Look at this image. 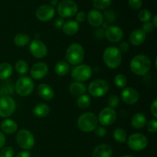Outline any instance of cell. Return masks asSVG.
<instances>
[{
    "instance_id": "cell-28",
    "label": "cell",
    "mask_w": 157,
    "mask_h": 157,
    "mask_svg": "<svg viewBox=\"0 0 157 157\" xmlns=\"http://www.w3.org/2000/svg\"><path fill=\"white\" fill-rule=\"evenodd\" d=\"M70 70V65L65 61H61L55 64V71L58 76H64L68 73Z\"/></svg>"
},
{
    "instance_id": "cell-46",
    "label": "cell",
    "mask_w": 157,
    "mask_h": 157,
    "mask_svg": "<svg viewBox=\"0 0 157 157\" xmlns=\"http://www.w3.org/2000/svg\"><path fill=\"white\" fill-rule=\"evenodd\" d=\"M86 18H87V15H86L85 12H80L76 14V21L78 23H81L83 22V21H84Z\"/></svg>"
},
{
    "instance_id": "cell-31",
    "label": "cell",
    "mask_w": 157,
    "mask_h": 157,
    "mask_svg": "<svg viewBox=\"0 0 157 157\" xmlns=\"http://www.w3.org/2000/svg\"><path fill=\"white\" fill-rule=\"evenodd\" d=\"M77 106L80 109H86L90 106V98L87 94L81 95L77 99Z\"/></svg>"
},
{
    "instance_id": "cell-43",
    "label": "cell",
    "mask_w": 157,
    "mask_h": 157,
    "mask_svg": "<svg viewBox=\"0 0 157 157\" xmlns=\"http://www.w3.org/2000/svg\"><path fill=\"white\" fill-rule=\"evenodd\" d=\"M94 35L98 39H103L104 38H105V31L102 28H99L95 30Z\"/></svg>"
},
{
    "instance_id": "cell-21",
    "label": "cell",
    "mask_w": 157,
    "mask_h": 157,
    "mask_svg": "<svg viewBox=\"0 0 157 157\" xmlns=\"http://www.w3.org/2000/svg\"><path fill=\"white\" fill-rule=\"evenodd\" d=\"M113 155L112 148L107 144H101L94 148L92 157H111Z\"/></svg>"
},
{
    "instance_id": "cell-39",
    "label": "cell",
    "mask_w": 157,
    "mask_h": 157,
    "mask_svg": "<svg viewBox=\"0 0 157 157\" xmlns=\"http://www.w3.org/2000/svg\"><path fill=\"white\" fill-rule=\"evenodd\" d=\"M147 130L150 133H156L157 131V121L156 119L151 120L147 123Z\"/></svg>"
},
{
    "instance_id": "cell-3",
    "label": "cell",
    "mask_w": 157,
    "mask_h": 157,
    "mask_svg": "<svg viewBox=\"0 0 157 157\" xmlns=\"http://www.w3.org/2000/svg\"><path fill=\"white\" fill-rule=\"evenodd\" d=\"M78 127L81 131L89 133L96 129L98 127V118L94 113L86 112L82 113L78 119Z\"/></svg>"
},
{
    "instance_id": "cell-48",
    "label": "cell",
    "mask_w": 157,
    "mask_h": 157,
    "mask_svg": "<svg viewBox=\"0 0 157 157\" xmlns=\"http://www.w3.org/2000/svg\"><path fill=\"white\" fill-rule=\"evenodd\" d=\"M64 20L63 18H58V19L55 21V25L57 29H62V26L64 25Z\"/></svg>"
},
{
    "instance_id": "cell-51",
    "label": "cell",
    "mask_w": 157,
    "mask_h": 157,
    "mask_svg": "<svg viewBox=\"0 0 157 157\" xmlns=\"http://www.w3.org/2000/svg\"><path fill=\"white\" fill-rule=\"evenodd\" d=\"M50 3H51L50 6H52V7H54V6H58V0H51Z\"/></svg>"
},
{
    "instance_id": "cell-22",
    "label": "cell",
    "mask_w": 157,
    "mask_h": 157,
    "mask_svg": "<svg viewBox=\"0 0 157 157\" xmlns=\"http://www.w3.org/2000/svg\"><path fill=\"white\" fill-rule=\"evenodd\" d=\"M0 127H1L2 133H7V134H12V133H15L16 130H18V124L13 120L6 119L2 122Z\"/></svg>"
},
{
    "instance_id": "cell-20",
    "label": "cell",
    "mask_w": 157,
    "mask_h": 157,
    "mask_svg": "<svg viewBox=\"0 0 157 157\" xmlns=\"http://www.w3.org/2000/svg\"><path fill=\"white\" fill-rule=\"evenodd\" d=\"M38 95L44 101H51L55 97V92L52 87L47 84H41L37 88Z\"/></svg>"
},
{
    "instance_id": "cell-18",
    "label": "cell",
    "mask_w": 157,
    "mask_h": 157,
    "mask_svg": "<svg viewBox=\"0 0 157 157\" xmlns=\"http://www.w3.org/2000/svg\"><path fill=\"white\" fill-rule=\"evenodd\" d=\"M87 18L89 24L95 28L100 27L104 23L103 14L97 9H92V10L89 11L87 15Z\"/></svg>"
},
{
    "instance_id": "cell-14",
    "label": "cell",
    "mask_w": 157,
    "mask_h": 157,
    "mask_svg": "<svg viewBox=\"0 0 157 157\" xmlns=\"http://www.w3.org/2000/svg\"><path fill=\"white\" fill-rule=\"evenodd\" d=\"M55 15V10L54 7L50 5H43L38 8L35 12L36 18L41 21H50Z\"/></svg>"
},
{
    "instance_id": "cell-42",
    "label": "cell",
    "mask_w": 157,
    "mask_h": 157,
    "mask_svg": "<svg viewBox=\"0 0 157 157\" xmlns=\"http://www.w3.org/2000/svg\"><path fill=\"white\" fill-rule=\"evenodd\" d=\"M95 134L99 137H104L107 134V130L104 128L103 126H100V127H97L95 129Z\"/></svg>"
},
{
    "instance_id": "cell-32",
    "label": "cell",
    "mask_w": 157,
    "mask_h": 157,
    "mask_svg": "<svg viewBox=\"0 0 157 157\" xmlns=\"http://www.w3.org/2000/svg\"><path fill=\"white\" fill-rule=\"evenodd\" d=\"M15 69L20 75H25L29 71V64L24 60H18L15 64Z\"/></svg>"
},
{
    "instance_id": "cell-17",
    "label": "cell",
    "mask_w": 157,
    "mask_h": 157,
    "mask_svg": "<svg viewBox=\"0 0 157 157\" xmlns=\"http://www.w3.org/2000/svg\"><path fill=\"white\" fill-rule=\"evenodd\" d=\"M48 66L44 62H38L34 64L30 70V75L35 80H41L48 73Z\"/></svg>"
},
{
    "instance_id": "cell-1",
    "label": "cell",
    "mask_w": 157,
    "mask_h": 157,
    "mask_svg": "<svg viewBox=\"0 0 157 157\" xmlns=\"http://www.w3.org/2000/svg\"><path fill=\"white\" fill-rule=\"evenodd\" d=\"M152 62L145 55H137L133 57L130 63V68L134 75L144 76L150 71Z\"/></svg>"
},
{
    "instance_id": "cell-7",
    "label": "cell",
    "mask_w": 157,
    "mask_h": 157,
    "mask_svg": "<svg viewBox=\"0 0 157 157\" xmlns=\"http://www.w3.org/2000/svg\"><path fill=\"white\" fill-rule=\"evenodd\" d=\"M35 84L33 80L27 76L21 77L15 84L16 93L21 97H27L33 92Z\"/></svg>"
},
{
    "instance_id": "cell-15",
    "label": "cell",
    "mask_w": 157,
    "mask_h": 157,
    "mask_svg": "<svg viewBox=\"0 0 157 157\" xmlns=\"http://www.w3.org/2000/svg\"><path fill=\"white\" fill-rule=\"evenodd\" d=\"M105 38L112 43L121 41L124 38V31L116 25H110L105 29Z\"/></svg>"
},
{
    "instance_id": "cell-47",
    "label": "cell",
    "mask_w": 157,
    "mask_h": 157,
    "mask_svg": "<svg viewBox=\"0 0 157 157\" xmlns=\"http://www.w3.org/2000/svg\"><path fill=\"white\" fill-rule=\"evenodd\" d=\"M6 142V136H5L4 133H2V131H0V149L3 148V147L5 146Z\"/></svg>"
},
{
    "instance_id": "cell-6",
    "label": "cell",
    "mask_w": 157,
    "mask_h": 157,
    "mask_svg": "<svg viewBox=\"0 0 157 157\" xmlns=\"http://www.w3.org/2000/svg\"><path fill=\"white\" fill-rule=\"evenodd\" d=\"M15 140L19 147L25 150H29L33 148L35 144V139L34 135L32 134V132L25 130V129L20 130L17 133Z\"/></svg>"
},
{
    "instance_id": "cell-8",
    "label": "cell",
    "mask_w": 157,
    "mask_h": 157,
    "mask_svg": "<svg viewBox=\"0 0 157 157\" xmlns=\"http://www.w3.org/2000/svg\"><path fill=\"white\" fill-rule=\"evenodd\" d=\"M109 84L104 79H97L88 85V92L94 98H101L108 92Z\"/></svg>"
},
{
    "instance_id": "cell-35",
    "label": "cell",
    "mask_w": 157,
    "mask_h": 157,
    "mask_svg": "<svg viewBox=\"0 0 157 157\" xmlns=\"http://www.w3.org/2000/svg\"><path fill=\"white\" fill-rule=\"evenodd\" d=\"M138 18L142 22H148L152 18V13L148 9H143L138 14Z\"/></svg>"
},
{
    "instance_id": "cell-49",
    "label": "cell",
    "mask_w": 157,
    "mask_h": 157,
    "mask_svg": "<svg viewBox=\"0 0 157 157\" xmlns=\"http://www.w3.org/2000/svg\"><path fill=\"white\" fill-rule=\"evenodd\" d=\"M16 157H31L30 152L28 150H25V151H21L17 154Z\"/></svg>"
},
{
    "instance_id": "cell-45",
    "label": "cell",
    "mask_w": 157,
    "mask_h": 157,
    "mask_svg": "<svg viewBox=\"0 0 157 157\" xmlns=\"http://www.w3.org/2000/svg\"><path fill=\"white\" fill-rule=\"evenodd\" d=\"M150 112H151L152 115L155 117V119L157 118V100L155 99L152 103L151 106H150Z\"/></svg>"
},
{
    "instance_id": "cell-41",
    "label": "cell",
    "mask_w": 157,
    "mask_h": 157,
    "mask_svg": "<svg viewBox=\"0 0 157 157\" xmlns=\"http://www.w3.org/2000/svg\"><path fill=\"white\" fill-rule=\"evenodd\" d=\"M142 29L145 32V33H151L154 31L155 27L152 22L148 21V22H145L142 25Z\"/></svg>"
},
{
    "instance_id": "cell-10",
    "label": "cell",
    "mask_w": 157,
    "mask_h": 157,
    "mask_svg": "<svg viewBox=\"0 0 157 157\" xmlns=\"http://www.w3.org/2000/svg\"><path fill=\"white\" fill-rule=\"evenodd\" d=\"M148 140L145 135L142 133H133L127 140V145L129 148L134 151H141L147 147Z\"/></svg>"
},
{
    "instance_id": "cell-52",
    "label": "cell",
    "mask_w": 157,
    "mask_h": 157,
    "mask_svg": "<svg viewBox=\"0 0 157 157\" xmlns=\"http://www.w3.org/2000/svg\"><path fill=\"white\" fill-rule=\"evenodd\" d=\"M121 157H133V156H130V155H124V156H122Z\"/></svg>"
},
{
    "instance_id": "cell-12",
    "label": "cell",
    "mask_w": 157,
    "mask_h": 157,
    "mask_svg": "<svg viewBox=\"0 0 157 157\" xmlns=\"http://www.w3.org/2000/svg\"><path fill=\"white\" fill-rule=\"evenodd\" d=\"M117 112L114 109L107 107L103 109L98 115V121L103 126H110L116 121Z\"/></svg>"
},
{
    "instance_id": "cell-27",
    "label": "cell",
    "mask_w": 157,
    "mask_h": 157,
    "mask_svg": "<svg viewBox=\"0 0 157 157\" xmlns=\"http://www.w3.org/2000/svg\"><path fill=\"white\" fill-rule=\"evenodd\" d=\"M13 73L12 66L9 63L0 64V80H6L10 78Z\"/></svg>"
},
{
    "instance_id": "cell-2",
    "label": "cell",
    "mask_w": 157,
    "mask_h": 157,
    "mask_svg": "<svg viewBox=\"0 0 157 157\" xmlns=\"http://www.w3.org/2000/svg\"><path fill=\"white\" fill-rule=\"evenodd\" d=\"M103 59L107 67L110 69H116L122 63V55L117 47L109 46L104 51Z\"/></svg>"
},
{
    "instance_id": "cell-29",
    "label": "cell",
    "mask_w": 157,
    "mask_h": 157,
    "mask_svg": "<svg viewBox=\"0 0 157 157\" xmlns=\"http://www.w3.org/2000/svg\"><path fill=\"white\" fill-rule=\"evenodd\" d=\"M30 42V37L25 33H19L14 38V43L18 47H24Z\"/></svg>"
},
{
    "instance_id": "cell-11",
    "label": "cell",
    "mask_w": 157,
    "mask_h": 157,
    "mask_svg": "<svg viewBox=\"0 0 157 157\" xmlns=\"http://www.w3.org/2000/svg\"><path fill=\"white\" fill-rule=\"evenodd\" d=\"M92 76V69L87 64H81L72 70L71 77L77 82H84Z\"/></svg>"
},
{
    "instance_id": "cell-38",
    "label": "cell",
    "mask_w": 157,
    "mask_h": 157,
    "mask_svg": "<svg viewBox=\"0 0 157 157\" xmlns=\"http://www.w3.org/2000/svg\"><path fill=\"white\" fill-rule=\"evenodd\" d=\"M14 150L12 147H6L2 149L0 152V157H13Z\"/></svg>"
},
{
    "instance_id": "cell-30",
    "label": "cell",
    "mask_w": 157,
    "mask_h": 157,
    "mask_svg": "<svg viewBox=\"0 0 157 157\" xmlns=\"http://www.w3.org/2000/svg\"><path fill=\"white\" fill-rule=\"evenodd\" d=\"M113 136L117 142L121 143V144H124L127 141V132L122 128H117L116 130H114Z\"/></svg>"
},
{
    "instance_id": "cell-40",
    "label": "cell",
    "mask_w": 157,
    "mask_h": 157,
    "mask_svg": "<svg viewBox=\"0 0 157 157\" xmlns=\"http://www.w3.org/2000/svg\"><path fill=\"white\" fill-rule=\"evenodd\" d=\"M129 6L133 10H139L143 6L142 0H128Z\"/></svg>"
},
{
    "instance_id": "cell-50",
    "label": "cell",
    "mask_w": 157,
    "mask_h": 157,
    "mask_svg": "<svg viewBox=\"0 0 157 157\" xmlns=\"http://www.w3.org/2000/svg\"><path fill=\"white\" fill-rule=\"evenodd\" d=\"M151 22H152V24L154 25L155 28L157 27V15H155L154 16H153V21H152Z\"/></svg>"
},
{
    "instance_id": "cell-5",
    "label": "cell",
    "mask_w": 157,
    "mask_h": 157,
    "mask_svg": "<svg viewBox=\"0 0 157 157\" xmlns=\"http://www.w3.org/2000/svg\"><path fill=\"white\" fill-rule=\"evenodd\" d=\"M78 5L73 0H62L58 4L57 11L62 18H71L78 13Z\"/></svg>"
},
{
    "instance_id": "cell-26",
    "label": "cell",
    "mask_w": 157,
    "mask_h": 157,
    "mask_svg": "<svg viewBox=\"0 0 157 157\" xmlns=\"http://www.w3.org/2000/svg\"><path fill=\"white\" fill-rule=\"evenodd\" d=\"M50 112V107L45 104H38L34 107L33 113L37 117H45Z\"/></svg>"
},
{
    "instance_id": "cell-13",
    "label": "cell",
    "mask_w": 157,
    "mask_h": 157,
    "mask_svg": "<svg viewBox=\"0 0 157 157\" xmlns=\"http://www.w3.org/2000/svg\"><path fill=\"white\" fill-rule=\"evenodd\" d=\"M29 52L33 57L41 59L47 55L48 48L43 41L38 39H35L29 44Z\"/></svg>"
},
{
    "instance_id": "cell-25",
    "label": "cell",
    "mask_w": 157,
    "mask_h": 157,
    "mask_svg": "<svg viewBox=\"0 0 157 157\" xmlns=\"http://www.w3.org/2000/svg\"><path fill=\"white\" fill-rule=\"evenodd\" d=\"M86 91H87V87L81 82L75 81V82L71 83L69 86V92L73 96L78 97V98L81 95L84 94Z\"/></svg>"
},
{
    "instance_id": "cell-33",
    "label": "cell",
    "mask_w": 157,
    "mask_h": 157,
    "mask_svg": "<svg viewBox=\"0 0 157 157\" xmlns=\"http://www.w3.org/2000/svg\"><path fill=\"white\" fill-rule=\"evenodd\" d=\"M112 0H93V6L97 10L106 9L110 6Z\"/></svg>"
},
{
    "instance_id": "cell-9",
    "label": "cell",
    "mask_w": 157,
    "mask_h": 157,
    "mask_svg": "<svg viewBox=\"0 0 157 157\" xmlns=\"http://www.w3.org/2000/svg\"><path fill=\"white\" fill-rule=\"evenodd\" d=\"M16 107L15 101L9 95H5L0 98V117L7 118L14 113Z\"/></svg>"
},
{
    "instance_id": "cell-24",
    "label": "cell",
    "mask_w": 157,
    "mask_h": 157,
    "mask_svg": "<svg viewBox=\"0 0 157 157\" xmlns=\"http://www.w3.org/2000/svg\"><path fill=\"white\" fill-rule=\"evenodd\" d=\"M147 119L144 113H137L132 117L130 124H131L133 128L138 130V129L144 128L146 124H147Z\"/></svg>"
},
{
    "instance_id": "cell-36",
    "label": "cell",
    "mask_w": 157,
    "mask_h": 157,
    "mask_svg": "<svg viewBox=\"0 0 157 157\" xmlns=\"http://www.w3.org/2000/svg\"><path fill=\"white\" fill-rule=\"evenodd\" d=\"M103 16L107 21V23H113L116 21V13L112 9H107L104 11Z\"/></svg>"
},
{
    "instance_id": "cell-37",
    "label": "cell",
    "mask_w": 157,
    "mask_h": 157,
    "mask_svg": "<svg viewBox=\"0 0 157 157\" xmlns=\"http://www.w3.org/2000/svg\"><path fill=\"white\" fill-rule=\"evenodd\" d=\"M119 101L120 100L117 95H111V96L109 97L108 100H107V104H108L109 107L114 109L115 107H117L118 106Z\"/></svg>"
},
{
    "instance_id": "cell-19",
    "label": "cell",
    "mask_w": 157,
    "mask_h": 157,
    "mask_svg": "<svg viewBox=\"0 0 157 157\" xmlns=\"http://www.w3.org/2000/svg\"><path fill=\"white\" fill-rule=\"evenodd\" d=\"M147 38V33L142 29H135L130 35V42L134 46H140L144 44Z\"/></svg>"
},
{
    "instance_id": "cell-4",
    "label": "cell",
    "mask_w": 157,
    "mask_h": 157,
    "mask_svg": "<svg viewBox=\"0 0 157 157\" xmlns=\"http://www.w3.org/2000/svg\"><path fill=\"white\" fill-rule=\"evenodd\" d=\"M84 58V50L78 43L70 44L66 52V59L67 63L72 65H77L82 62Z\"/></svg>"
},
{
    "instance_id": "cell-23",
    "label": "cell",
    "mask_w": 157,
    "mask_h": 157,
    "mask_svg": "<svg viewBox=\"0 0 157 157\" xmlns=\"http://www.w3.org/2000/svg\"><path fill=\"white\" fill-rule=\"evenodd\" d=\"M79 24L76 21H67L64 23L62 26V31L65 35H74L79 31Z\"/></svg>"
},
{
    "instance_id": "cell-34",
    "label": "cell",
    "mask_w": 157,
    "mask_h": 157,
    "mask_svg": "<svg viewBox=\"0 0 157 157\" xmlns=\"http://www.w3.org/2000/svg\"><path fill=\"white\" fill-rule=\"evenodd\" d=\"M114 83L116 86L120 88H123L127 85V78L125 75H122V74H118L115 76L114 78Z\"/></svg>"
},
{
    "instance_id": "cell-16",
    "label": "cell",
    "mask_w": 157,
    "mask_h": 157,
    "mask_svg": "<svg viewBox=\"0 0 157 157\" xmlns=\"http://www.w3.org/2000/svg\"><path fill=\"white\" fill-rule=\"evenodd\" d=\"M121 97L124 102L128 105L135 104L140 99V94L133 87H126L121 91Z\"/></svg>"
},
{
    "instance_id": "cell-44",
    "label": "cell",
    "mask_w": 157,
    "mask_h": 157,
    "mask_svg": "<svg viewBox=\"0 0 157 157\" xmlns=\"http://www.w3.org/2000/svg\"><path fill=\"white\" fill-rule=\"evenodd\" d=\"M118 49H119L120 52H121V53H126V52H128L129 49H130V44L127 42H126V41H123V42H121V44H119Z\"/></svg>"
}]
</instances>
